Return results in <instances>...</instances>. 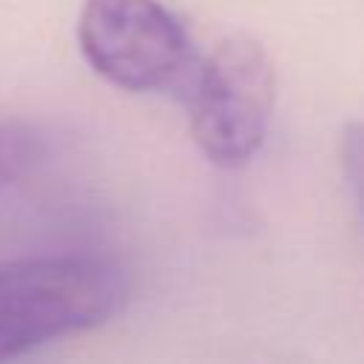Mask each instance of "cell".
I'll return each instance as SVG.
<instances>
[{
	"mask_svg": "<svg viewBox=\"0 0 364 364\" xmlns=\"http://www.w3.org/2000/svg\"><path fill=\"white\" fill-rule=\"evenodd\" d=\"M125 273L100 256H43L0 267V361L111 321Z\"/></svg>",
	"mask_w": 364,
	"mask_h": 364,
	"instance_id": "cell-1",
	"label": "cell"
},
{
	"mask_svg": "<svg viewBox=\"0 0 364 364\" xmlns=\"http://www.w3.org/2000/svg\"><path fill=\"white\" fill-rule=\"evenodd\" d=\"M188 125L196 148L219 168L247 165L264 145L276 108V68L250 37L219 40L188 85Z\"/></svg>",
	"mask_w": 364,
	"mask_h": 364,
	"instance_id": "cell-2",
	"label": "cell"
},
{
	"mask_svg": "<svg viewBox=\"0 0 364 364\" xmlns=\"http://www.w3.org/2000/svg\"><path fill=\"white\" fill-rule=\"evenodd\" d=\"M77 43L102 80L134 94L185 88L199 63L188 28L162 0H85Z\"/></svg>",
	"mask_w": 364,
	"mask_h": 364,
	"instance_id": "cell-3",
	"label": "cell"
},
{
	"mask_svg": "<svg viewBox=\"0 0 364 364\" xmlns=\"http://www.w3.org/2000/svg\"><path fill=\"white\" fill-rule=\"evenodd\" d=\"M48 154L46 136L23 119H0V185L28 173Z\"/></svg>",
	"mask_w": 364,
	"mask_h": 364,
	"instance_id": "cell-4",
	"label": "cell"
},
{
	"mask_svg": "<svg viewBox=\"0 0 364 364\" xmlns=\"http://www.w3.org/2000/svg\"><path fill=\"white\" fill-rule=\"evenodd\" d=\"M338 154H341V171L347 179V191L364 222V122H350L344 128Z\"/></svg>",
	"mask_w": 364,
	"mask_h": 364,
	"instance_id": "cell-5",
	"label": "cell"
}]
</instances>
